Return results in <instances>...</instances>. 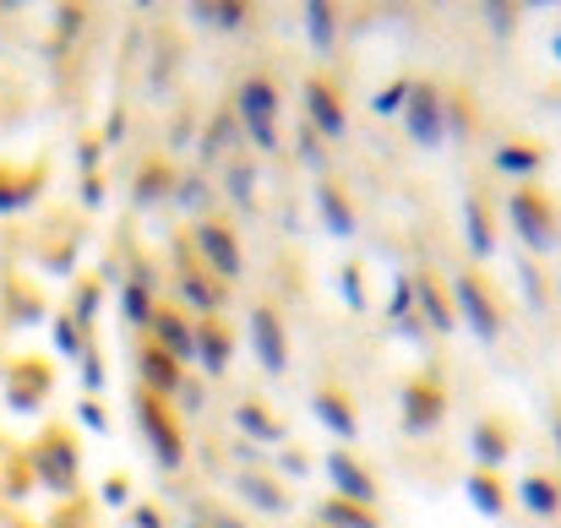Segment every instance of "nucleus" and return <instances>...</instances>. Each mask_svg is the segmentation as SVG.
Here are the masks:
<instances>
[{"instance_id": "obj_28", "label": "nucleus", "mask_w": 561, "mask_h": 528, "mask_svg": "<svg viewBox=\"0 0 561 528\" xmlns=\"http://www.w3.org/2000/svg\"><path fill=\"white\" fill-rule=\"evenodd\" d=\"M513 502L529 513V518H561V474L551 469H529L513 491Z\"/></svg>"}, {"instance_id": "obj_52", "label": "nucleus", "mask_w": 561, "mask_h": 528, "mask_svg": "<svg viewBox=\"0 0 561 528\" xmlns=\"http://www.w3.org/2000/svg\"><path fill=\"white\" fill-rule=\"evenodd\" d=\"M126 126H131V120H126V110H115V115H110V120H104V137H99V142H104V153H110V148H121V142H126Z\"/></svg>"}, {"instance_id": "obj_5", "label": "nucleus", "mask_w": 561, "mask_h": 528, "mask_svg": "<svg viewBox=\"0 0 561 528\" xmlns=\"http://www.w3.org/2000/svg\"><path fill=\"white\" fill-rule=\"evenodd\" d=\"M398 425H403V436H436L447 425V381H442L436 365H420L403 381V392H398Z\"/></svg>"}, {"instance_id": "obj_49", "label": "nucleus", "mask_w": 561, "mask_h": 528, "mask_svg": "<svg viewBox=\"0 0 561 528\" xmlns=\"http://www.w3.org/2000/svg\"><path fill=\"white\" fill-rule=\"evenodd\" d=\"M77 420H82L93 436H110V414H104V403H99V398H77Z\"/></svg>"}, {"instance_id": "obj_41", "label": "nucleus", "mask_w": 561, "mask_h": 528, "mask_svg": "<svg viewBox=\"0 0 561 528\" xmlns=\"http://www.w3.org/2000/svg\"><path fill=\"white\" fill-rule=\"evenodd\" d=\"M339 295H344V306H350L355 317H366V311H371V295H366V267H360V262H344V267H339Z\"/></svg>"}, {"instance_id": "obj_24", "label": "nucleus", "mask_w": 561, "mask_h": 528, "mask_svg": "<svg viewBox=\"0 0 561 528\" xmlns=\"http://www.w3.org/2000/svg\"><path fill=\"white\" fill-rule=\"evenodd\" d=\"M317 218L333 240H355L360 234V213H355V196L344 191V180L322 175L317 180Z\"/></svg>"}, {"instance_id": "obj_54", "label": "nucleus", "mask_w": 561, "mask_h": 528, "mask_svg": "<svg viewBox=\"0 0 561 528\" xmlns=\"http://www.w3.org/2000/svg\"><path fill=\"white\" fill-rule=\"evenodd\" d=\"M131 528H164V513L153 502H142V507H131Z\"/></svg>"}, {"instance_id": "obj_44", "label": "nucleus", "mask_w": 561, "mask_h": 528, "mask_svg": "<svg viewBox=\"0 0 561 528\" xmlns=\"http://www.w3.org/2000/svg\"><path fill=\"white\" fill-rule=\"evenodd\" d=\"M480 16H485V27H491L496 38H513V33H518V22H524V5H507V0H485V5H480Z\"/></svg>"}, {"instance_id": "obj_18", "label": "nucleus", "mask_w": 561, "mask_h": 528, "mask_svg": "<svg viewBox=\"0 0 561 528\" xmlns=\"http://www.w3.org/2000/svg\"><path fill=\"white\" fill-rule=\"evenodd\" d=\"M463 245H469V262L480 267V262H491L496 256V207H491V196L480 191V185H469L463 191Z\"/></svg>"}, {"instance_id": "obj_45", "label": "nucleus", "mask_w": 561, "mask_h": 528, "mask_svg": "<svg viewBox=\"0 0 561 528\" xmlns=\"http://www.w3.org/2000/svg\"><path fill=\"white\" fill-rule=\"evenodd\" d=\"M409 82H414V77H398V82L376 88V99H371V115H376V120H392V115H403V104H409Z\"/></svg>"}, {"instance_id": "obj_23", "label": "nucleus", "mask_w": 561, "mask_h": 528, "mask_svg": "<svg viewBox=\"0 0 561 528\" xmlns=\"http://www.w3.org/2000/svg\"><path fill=\"white\" fill-rule=\"evenodd\" d=\"M186 376H191L186 365H175L159 344H148V338L137 344V387H142V392H153V398L175 403V392H181V381H186Z\"/></svg>"}, {"instance_id": "obj_22", "label": "nucleus", "mask_w": 561, "mask_h": 528, "mask_svg": "<svg viewBox=\"0 0 561 528\" xmlns=\"http://www.w3.org/2000/svg\"><path fill=\"white\" fill-rule=\"evenodd\" d=\"M414 311H420V322L436 333V338H447V333H458V317H453V295H447V278L442 273H414Z\"/></svg>"}, {"instance_id": "obj_10", "label": "nucleus", "mask_w": 561, "mask_h": 528, "mask_svg": "<svg viewBox=\"0 0 561 528\" xmlns=\"http://www.w3.org/2000/svg\"><path fill=\"white\" fill-rule=\"evenodd\" d=\"M175 306L196 322L224 317V306H229V284H218L207 267H196L191 245H175Z\"/></svg>"}, {"instance_id": "obj_26", "label": "nucleus", "mask_w": 561, "mask_h": 528, "mask_svg": "<svg viewBox=\"0 0 561 528\" xmlns=\"http://www.w3.org/2000/svg\"><path fill=\"white\" fill-rule=\"evenodd\" d=\"M196 365H202L196 376H207V381L229 376V365H234V328L224 317L196 322Z\"/></svg>"}, {"instance_id": "obj_12", "label": "nucleus", "mask_w": 561, "mask_h": 528, "mask_svg": "<svg viewBox=\"0 0 561 528\" xmlns=\"http://www.w3.org/2000/svg\"><path fill=\"white\" fill-rule=\"evenodd\" d=\"M159 284H164L159 262H153L148 251H131V267L121 273V317H126V328L148 333L153 311L164 306V300H159Z\"/></svg>"}, {"instance_id": "obj_56", "label": "nucleus", "mask_w": 561, "mask_h": 528, "mask_svg": "<svg viewBox=\"0 0 561 528\" xmlns=\"http://www.w3.org/2000/svg\"><path fill=\"white\" fill-rule=\"evenodd\" d=\"M551 60H557V71H561V27L551 33Z\"/></svg>"}, {"instance_id": "obj_29", "label": "nucleus", "mask_w": 561, "mask_h": 528, "mask_svg": "<svg viewBox=\"0 0 561 528\" xmlns=\"http://www.w3.org/2000/svg\"><path fill=\"white\" fill-rule=\"evenodd\" d=\"M463 496H469V507L480 513V518H507V507H513V491H507V480L502 474H485V469H469L463 474Z\"/></svg>"}, {"instance_id": "obj_39", "label": "nucleus", "mask_w": 561, "mask_h": 528, "mask_svg": "<svg viewBox=\"0 0 561 528\" xmlns=\"http://www.w3.org/2000/svg\"><path fill=\"white\" fill-rule=\"evenodd\" d=\"M5 322L11 328H38L44 322V295L38 289H5Z\"/></svg>"}, {"instance_id": "obj_21", "label": "nucleus", "mask_w": 561, "mask_h": 528, "mask_svg": "<svg viewBox=\"0 0 561 528\" xmlns=\"http://www.w3.org/2000/svg\"><path fill=\"white\" fill-rule=\"evenodd\" d=\"M175 180H181V170L170 164V153H148L137 164V175H131V207L137 213H153V207L175 202Z\"/></svg>"}, {"instance_id": "obj_47", "label": "nucleus", "mask_w": 561, "mask_h": 528, "mask_svg": "<svg viewBox=\"0 0 561 528\" xmlns=\"http://www.w3.org/2000/svg\"><path fill=\"white\" fill-rule=\"evenodd\" d=\"M317 463H311V452L306 447H278V480H306Z\"/></svg>"}, {"instance_id": "obj_32", "label": "nucleus", "mask_w": 561, "mask_h": 528, "mask_svg": "<svg viewBox=\"0 0 561 528\" xmlns=\"http://www.w3.org/2000/svg\"><path fill=\"white\" fill-rule=\"evenodd\" d=\"M186 16L202 33H240V27H251V5H240V0H196V5H186Z\"/></svg>"}, {"instance_id": "obj_20", "label": "nucleus", "mask_w": 561, "mask_h": 528, "mask_svg": "<svg viewBox=\"0 0 561 528\" xmlns=\"http://www.w3.org/2000/svg\"><path fill=\"white\" fill-rule=\"evenodd\" d=\"M546 159H551V148L540 137H502L496 153H491V170L507 175L513 185H535V175L546 170Z\"/></svg>"}, {"instance_id": "obj_37", "label": "nucleus", "mask_w": 561, "mask_h": 528, "mask_svg": "<svg viewBox=\"0 0 561 528\" xmlns=\"http://www.w3.org/2000/svg\"><path fill=\"white\" fill-rule=\"evenodd\" d=\"M224 191L240 213H256V164L251 159H229L224 164Z\"/></svg>"}, {"instance_id": "obj_1", "label": "nucleus", "mask_w": 561, "mask_h": 528, "mask_svg": "<svg viewBox=\"0 0 561 528\" xmlns=\"http://www.w3.org/2000/svg\"><path fill=\"white\" fill-rule=\"evenodd\" d=\"M502 218L513 223V240L524 256L546 262L561 251V202L546 185H513L502 196Z\"/></svg>"}, {"instance_id": "obj_25", "label": "nucleus", "mask_w": 561, "mask_h": 528, "mask_svg": "<svg viewBox=\"0 0 561 528\" xmlns=\"http://www.w3.org/2000/svg\"><path fill=\"white\" fill-rule=\"evenodd\" d=\"M229 420H234L240 441H251V447H289V425H284L262 398H240Z\"/></svg>"}, {"instance_id": "obj_13", "label": "nucleus", "mask_w": 561, "mask_h": 528, "mask_svg": "<svg viewBox=\"0 0 561 528\" xmlns=\"http://www.w3.org/2000/svg\"><path fill=\"white\" fill-rule=\"evenodd\" d=\"M311 414H317L322 431H333L339 447H355L360 441V409H355V392L344 381H322L311 392Z\"/></svg>"}, {"instance_id": "obj_15", "label": "nucleus", "mask_w": 561, "mask_h": 528, "mask_svg": "<svg viewBox=\"0 0 561 528\" xmlns=\"http://www.w3.org/2000/svg\"><path fill=\"white\" fill-rule=\"evenodd\" d=\"M55 392V370L44 359H11L5 365V409L11 414H38Z\"/></svg>"}, {"instance_id": "obj_50", "label": "nucleus", "mask_w": 561, "mask_h": 528, "mask_svg": "<svg viewBox=\"0 0 561 528\" xmlns=\"http://www.w3.org/2000/svg\"><path fill=\"white\" fill-rule=\"evenodd\" d=\"M99 164H104V142H99V137H82V142H77V175L82 180L99 175Z\"/></svg>"}, {"instance_id": "obj_55", "label": "nucleus", "mask_w": 561, "mask_h": 528, "mask_svg": "<svg viewBox=\"0 0 561 528\" xmlns=\"http://www.w3.org/2000/svg\"><path fill=\"white\" fill-rule=\"evenodd\" d=\"M551 441H557V463H561V403L551 409Z\"/></svg>"}, {"instance_id": "obj_36", "label": "nucleus", "mask_w": 561, "mask_h": 528, "mask_svg": "<svg viewBox=\"0 0 561 528\" xmlns=\"http://www.w3.org/2000/svg\"><path fill=\"white\" fill-rule=\"evenodd\" d=\"M311 524H322V528H381V518H376L371 507H355V502H344V496H328V502H317Z\"/></svg>"}, {"instance_id": "obj_17", "label": "nucleus", "mask_w": 561, "mask_h": 528, "mask_svg": "<svg viewBox=\"0 0 561 528\" xmlns=\"http://www.w3.org/2000/svg\"><path fill=\"white\" fill-rule=\"evenodd\" d=\"M148 344H159L175 365H196V317H186L175 300H164L148 322Z\"/></svg>"}, {"instance_id": "obj_38", "label": "nucleus", "mask_w": 561, "mask_h": 528, "mask_svg": "<svg viewBox=\"0 0 561 528\" xmlns=\"http://www.w3.org/2000/svg\"><path fill=\"white\" fill-rule=\"evenodd\" d=\"M99 306H104V278H77L66 317H71L77 328H88V333H93V322H99Z\"/></svg>"}, {"instance_id": "obj_33", "label": "nucleus", "mask_w": 561, "mask_h": 528, "mask_svg": "<svg viewBox=\"0 0 561 528\" xmlns=\"http://www.w3.org/2000/svg\"><path fill=\"white\" fill-rule=\"evenodd\" d=\"M513 273H518V289H524V306H529L535 317H546V311H551V300H557V284L546 278V267H540L535 256H524V251H513Z\"/></svg>"}, {"instance_id": "obj_43", "label": "nucleus", "mask_w": 561, "mask_h": 528, "mask_svg": "<svg viewBox=\"0 0 561 528\" xmlns=\"http://www.w3.org/2000/svg\"><path fill=\"white\" fill-rule=\"evenodd\" d=\"M77 381H82V398H99V392H104L110 370H104V354H99V344H88V349H82V359H77Z\"/></svg>"}, {"instance_id": "obj_19", "label": "nucleus", "mask_w": 561, "mask_h": 528, "mask_svg": "<svg viewBox=\"0 0 561 528\" xmlns=\"http://www.w3.org/2000/svg\"><path fill=\"white\" fill-rule=\"evenodd\" d=\"M234 496H240L251 513H262V518H289V513H295L289 485H284L278 474H267V469H240V474H234Z\"/></svg>"}, {"instance_id": "obj_3", "label": "nucleus", "mask_w": 561, "mask_h": 528, "mask_svg": "<svg viewBox=\"0 0 561 528\" xmlns=\"http://www.w3.org/2000/svg\"><path fill=\"white\" fill-rule=\"evenodd\" d=\"M447 295H453V317H458V328H469L480 344H496V338H502L507 311H502V295L491 289V278H485L480 267L463 262V267L447 278Z\"/></svg>"}, {"instance_id": "obj_34", "label": "nucleus", "mask_w": 561, "mask_h": 528, "mask_svg": "<svg viewBox=\"0 0 561 528\" xmlns=\"http://www.w3.org/2000/svg\"><path fill=\"white\" fill-rule=\"evenodd\" d=\"M300 22H306V38H311L317 55H339V5L306 0V5H300Z\"/></svg>"}, {"instance_id": "obj_9", "label": "nucleus", "mask_w": 561, "mask_h": 528, "mask_svg": "<svg viewBox=\"0 0 561 528\" xmlns=\"http://www.w3.org/2000/svg\"><path fill=\"white\" fill-rule=\"evenodd\" d=\"M300 120L322 137V142H344L350 137V104H344V88L328 77V71H311L300 82Z\"/></svg>"}, {"instance_id": "obj_42", "label": "nucleus", "mask_w": 561, "mask_h": 528, "mask_svg": "<svg viewBox=\"0 0 561 528\" xmlns=\"http://www.w3.org/2000/svg\"><path fill=\"white\" fill-rule=\"evenodd\" d=\"M295 159H300L306 170H317V180L328 175V142H322V137H317L306 120L295 126Z\"/></svg>"}, {"instance_id": "obj_35", "label": "nucleus", "mask_w": 561, "mask_h": 528, "mask_svg": "<svg viewBox=\"0 0 561 528\" xmlns=\"http://www.w3.org/2000/svg\"><path fill=\"white\" fill-rule=\"evenodd\" d=\"M175 207L186 213L191 223L196 218H213V180L202 175V170H181V180H175Z\"/></svg>"}, {"instance_id": "obj_51", "label": "nucleus", "mask_w": 561, "mask_h": 528, "mask_svg": "<svg viewBox=\"0 0 561 528\" xmlns=\"http://www.w3.org/2000/svg\"><path fill=\"white\" fill-rule=\"evenodd\" d=\"M104 507H115V513L131 507V480H126V474H110V480H104Z\"/></svg>"}, {"instance_id": "obj_53", "label": "nucleus", "mask_w": 561, "mask_h": 528, "mask_svg": "<svg viewBox=\"0 0 561 528\" xmlns=\"http://www.w3.org/2000/svg\"><path fill=\"white\" fill-rule=\"evenodd\" d=\"M77 196H82L88 213H99V207H104V175H88L82 185H77Z\"/></svg>"}, {"instance_id": "obj_27", "label": "nucleus", "mask_w": 561, "mask_h": 528, "mask_svg": "<svg viewBox=\"0 0 561 528\" xmlns=\"http://www.w3.org/2000/svg\"><path fill=\"white\" fill-rule=\"evenodd\" d=\"M485 137V110H480V93L474 88H447V142L469 148Z\"/></svg>"}, {"instance_id": "obj_8", "label": "nucleus", "mask_w": 561, "mask_h": 528, "mask_svg": "<svg viewBox=\"0 0 561 528\" xmlns=\"http://www.w3.org/2000/svg\"><path fill=\"white\" fill-rule=\"evenodd\" d=\"M27 458H33V474H38L44 491L71 496V491L82 485V447H77V436H71L66 425H49V431L33 441Z\"/></svg>"}, {"instance_id": "obj_30", "label": "nucleus", "mask_w": 561, "mask_h": 528, "mask_svg": "<svg viewBox=\"0 0 561 528\" xmlns=\"http://www.w3.org/2000/svg\"><path fill=\"white\" fill-rule=\"evenodd\" d=\"M240 142H245V137H240V120H234V110H229V104H218V110L207 115V126H202V142H196V153H202V164H218V159H229Z\"/></svg>"}, {"instance_id": "obj_11", "label": "nucleus", "mask_w": 561, "mask_h": 528, "mask_svg": "<svg viewBox=\"0 0 561 528\" xmlns=\"http://www.w3.org/2000/svg\"><path fill=\"white\" fill-rule=\"evenodd\" d=\"M245 344H251V359L267 376H289V328H284V311L273 300H251V311H245Z\"/></svg>"}, {"instance_id": "obj_2", "label": "nucleus", "mask_w": 561, "mask_h": 528, "mask_svg": "<svg viewBox=\"0 0 561 528\" xmlns=\"http://www.w3.org/2000/svg\"><path fill=\"white\" fill-rule=\"evenodd\" d=\"M229 110H234V120H240V137H245L256 153H278V148H284V131H278V120H284V93H278V82H273L267 71H245V77L234 82Z\"/></svg>"}, {"instance_id": "obj_59", "label": "nucleus", "mask_w": 561, "mask_h": 528, "mask_svg": "<svg viewBox=\"0 0 561 528\" xmlns=\"http://www.w3.org/2000/svg\"><path fill=\"white\" fill-rule=\"evenodd\" d=\"M186 528H202V524H186Z\"/></svg>"}, {"instance_id": "obj_48", "label": "nucleus", "mask_w": 561, "mask_h": 528, "mask_svg": "<svg viewBox=\"0 0 561 528\" xmlns=\"http://www.w3.org/2000/svg\"><path fill=\"white\" fill-rule=\"evenodd\" d=\"M202 403H207V387H202V376L191 370L186 381H181V392H175V403H170V409H181V414H202Z\"/></svg>"}, {"instance_id": "obj_14", "label": "nucleus", "mask_w": 561, "mask_h": 528, "mask_svg": "<svg viewBox=\"0 0 561 528\" xmlns=\"http://www.w3.org/2000/svg\"><path fill=\"white\" fill-rule=\"evenodd\" d=\"M322 474H328V485H333V496H344V502H355V507H371L381 502V485H376V474L350 452V447H333L328 458H322Z\"/></svg>"}, {"instance_id": "obj_40", "label": "nucleus", "mask_w": 561, "mask_h": 528, "mask_svg": "<svg viewBox=\"0 0 561 528\" xmlns=\"http://www.w3.org/2000/svg\"><path fill=\"white\" fill-rule=\"evenodd\" d=\"M49 338H55V354H60V359H71V365H77V359H82V349L93 344V333H88V328H77L66 311L49 322Z\"/></svg>"}, {"instance_id": "obj_16", "label": "nucleus", "mask_w": 561, "mask_h": 528, "mask_svg": "<svg viewBox=\"0 0 561 528\" xmlns=\"http://www.w3.org/2000/svg\"><path fill=\"white\" fill-rule=\"evenodd\" d=\"M513 447H518V431L502 414H474L469 420V458H474V469L502 474L507 458H513Z\"/></svg>"}, {"instance_id": "obj_57", "label": "nucleus", "mask_w": 561, "mask_h": 528, "mask_svg": "<svg viewBox=\"0 0 561 528\" xmlns=\"http://www.w3.org/2000/svg\"><path fill=\"white\" fill-rule=\"evenodd\" d=\"M300 528H322V524H300Z\"/></svg>"}, {"instance_id": "obj_7", "label": "nucleus", "mask_w": 561, "mask_h": 528, "mask_svg": "<svg viewBox=\"0 0 561 528\" xmlns=\"http://www.w3.org/2000/svg\"><path fill=\"white\" fill-rule=\"evenodd\" d=\"M186 245H191V256H196V267H207L218 284H240V278H245V251H240L234 223H224V218H196Z\"/></svg>"}, {"instance_id": "obj_58", "label": "nucleus", "mask_w": 561, "mask_h": 528, "mask_svg": "<svg viewBox=\"0 0 561 528\" xmlns=\"http://www.w3.org/2000/svg\"><path fill=\"white\" fill-rule=\"evenodd\" d=\"M557 295H561V278H557Z\"/></svg>"}, {"instance_id": "obj_46", "label": "nucleus", "mask_w": 561, "mask_h": 528, "mask_svg": "<svg viewBox=\"0 0 561 528\" xmlns=\"http://www.w3.org/2000/svg\"><path fill=\"white\" fill-rule=\"evenodd\" d=\"M191 524H202V528H251L245 518H234V513L218 507V502H191Z\"/></svg>"}, {"instance_id": "obj_4", "label": "nucleus", "mask_w": 561, "mask_h": 528, "mask_svg": "<svg viewBox=\"0 0 561 528\" xmlns=\"http://www.w3.org/2000/svg\"><path fill=\"white\" fill-rule=\"evenodd\" d=\"M131 414H137V431H142V441H148L159 474H181V469H186V425H181V414H175L164 398L142 392V387L131 392Z\"/></svg>"}, {"instance_id": "obj_6", "label": "nucleus", "mask_w": 561, "mask_h": 528, "mask_svg": "<svg viewBox=\"0 0 561 528\" xmlns=\"http://www.w3.org/2000/svg\"><path fill=\"white\" fill-rule=\"evenodd\" d=\"M403 131L420 153H436L447 142V82L436 77H414L409 82V104H403Z\"/></svg>"}, {"instance_id": "obj_31", "label": "nucleus", "mask_w": 561, "mask_h": 528, "mask_svg": "<svg viewBox=\"0 0 561 528\" xmlns=\"http://www.w3.org/2000/svg\"><path fill=\"white\" fill-rule=\"evenodd\" d=\"M38 196H44V170H11V164H0V218L27 213Z\"/></svg>"}]
</instances>
